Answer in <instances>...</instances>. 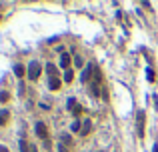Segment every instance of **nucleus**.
<instances>
[{
  "instance_id": "obj_1",
  "label": "nucleus",
  "mask_w": 158,
  "mask_h": 152,
  "mask_svg": "<svg viewBox=\"0 0 158 152\" xmlns=\"http://www.w3.org/2000/svg\"><path fill=\"white\" fill-rule=\"evenodd\" d=\"M42 72V66H40V62H30L28 64V78L30 80H36Z\"/></svg>"
},
{
  "instance_id": "obj_2",
  "label": "nucleus",
  "mask_w": 158,
  "mask_h": 152,
  "mask_svg": "<svg viewBox=\"0 0 158 152\" xmlns=\"http://www.w3.org/2000/svg\"><path fill=\"white\" fill-rule=\"evenodd\" d=\"M144 120H146V114L140 110L138 114H136V126H138V136L144 138Z\"/></svg>"
},
{
  "instance_id": "obj_3",
  "label": "nucleus",
  "mask_w": 158,
  "mask_h": 152,
  "mask_svg": "<svg viewBox=\"0 0 158 152\" xmlns=\"http://www.w3.org/2000/svg\"><path fill=\"white\" fill-rule=\"evenodd\" d=\"M36 134H38V138H42L44 142H48V130H46V124L44 122L36 124Z\"/></svg>"
},
{
  "instance_id": "obj_4",
  "label": "nucleus",
  "mask_w": 158,
  "mask_h": 152,
  "mask_svg": "<svg viewBox=\"0 0 158 152\" xmlns=\"http://www.w3.org/2000/svg\"><path fill=\"white\" fill-rule=\"evenodd\" d=\"M92 132V120H82V128H80V136H88Z\"/></svg>"
},
{
  "instance_id": "obj_5",
  "label": "nucleus",
  "mask_w": 158,
  "mask_h": 152,
  "mask_svg": "<svg viewBox=\"0 0 158 152\" xmlns=\"http://www.w3.org/2000/svg\"><path fill=\"white\" fill-rule=\"evenodd\" d=\"M20 150L22 152H38L34 144H30L28 140H20Z\"/></svg>"
},
{
  "instance_id": "obj_6",
  "label": "nucleus",
  "mask_w": 158,
  "mask_h": 152,
  "mask_svg": "<svg viewBox=\"0 0 158 152\" xmlns=\"http://www.w3.org/2000/svg\"><path fill=\"white\" fill-rule=\"evenodd\" d=\"M70 106H72V114H74V116H80V114H82V106L76 104L74 100H70Z\"/></svg>"
},
{
  "instance_id": "obj_7",
  "label": "nucleus",
  "mask_w": 158,
  "mask_h": 152,
  "mask_svg": "<svg viewBox=\"0 0 158 152\" xmlns=\"http://www.w3.org/2000/svg\"><path fill=\"white\" fill-rule=\"evenodd\" d=\"M48 86H50V90H58V88H60V80H58V76H56V78H50V80H48Z\"/></svg>"
},
{
  "instance_id": "obj_8",
  "label": "nucleus",
  "mask_w": 158,
  "mask_h": 152,
  "mask_svg": "<svg viewBox=\"0 0 158 152\" xmlns=\"http://www.w3.org/2000/svg\"><path fill=\"white\" fill-rule=\"evenodd\" d=\"M60 66L68 70V66H70V56H68V54H62V56H60Z\"/></svg>"
},
{
  "instance_id": "obj_9",
  "label": "nucleus",
  "mask_w": 158,
  "mask_h": 152,
  "mask_svg": "<svg viewBox=\"0 0 158 152\" xmlns=\"http://www.w3.org/2000/svg\"><path fill=\"white\" fill-rule=\"evenodd\" d=\"M46 72H48V76H50V78H56V66H54V64H48L46 66Z\"/></svg>"
},
{
  "instance_id": "obj_10",
  "label": "nucleus",
  "mask_w": 158,
  "mask_h": 152,
  "mask_svg": "<svg viewBox=\"0 0 158 152\" xmlns=\"http://www.w3.org/2000/svg\"><path fill=\"white\" fill-rule=\"evenodd\" d=\"M14 74L18 76V78H22V76H24V66H20V64H16V66H14Z\"/></svg>"
},
{
  "instance_id": "obj_11",
  "label": "nucleus",
  "mask_w": 158,
  "mask_h": 152,
  "mask_svg": "<svg viewBox=\"0 0 158 152\" xmlns=\"http://www.w3.org/2000/svg\"><path fill=\"white\" fill-rule=\"evenodd\" d=\"M8 118H10V114L6 112V110H4V112H0V126H2V124H6V120H8Z\"/></svg>"
},
{
  "instance_id": "obj_12",
  "label": "nucleus",
  "mask_w": 158,
  "mask_h": 152,
  "mask_svg": "<svg viewBox=\"0 0 158 152\" xmlns=\"http://www.w3.org/2000/svg\"><path fill=\"white\" fill-rule=\"evenodd\" d=\"M72 78H74V72H72V70L64 72V80H66V82H72Z\"/></svg>"
},
{
  "instance_id": "obj_13",
  "label": "nucleus",
  "mask_w": 158,
  "mask_h": 152,
  "mask_svg": "<svg viewBox=\"0 0 158 152\" xmlns=\"http://www.w3.org/2000/svg\"><path fill=\"white\" fill-rule=\"evenodd\" d=\"M74 64H76L78 68H82V64H84V58H82V56H76V58H74Z\"/></svg>"
},
{
  "instance_id": "obj_14",
  "label": "nucleus",
  "mask_w": 158,
  "mask_h": 152,
  "mask_svg": "<svg viewBox=\"0 0 158 152\" xmlns=\"http://www.w3.org/2000/svg\"><path fill=\"white\" fill-rule=\"evenodd\" d=\"M58 152H70V150H68L64 144H60V146H58Z\"/></svg>"
},
{
  "instance_id": "obj_15",
  "label": "nucleus",
  "mask_w": 158,
  "mask_h": 152,
  "mask_svg": "<svg viewBox=\"0 0 158 152\" xmlns=\"http://www.w3.org/2000/svg\"><path fill=\"white\" fill-rule=\"evenodd\" d=\"M6 100H8V94H6V92L4 94H0V102H6Z\"/></svg>"
},
{
  "instance_id": "obj_16",
  "label": "nucleus",
  "mask_w": 158,
  "mask_h": 152,
  "mask_svg": "<svg viewBox=\"0 0 158 152\" xmlns=\"http://www.w3.org/2000/svg\"><path fill=\"white\" fill-rule=\"evenodd\" d=\"M0 152H8V148H6V146H2V144H0Z\"/></svg>"
},
{
  "instance_id": "obj_17",
  "label": "nucleus",
  "mask_w": 158,
  "mask_h": 152,
  "mask_svg": "<svg viewBox=\"0 0 158 152\" xmlns=\"http://www.w3.org/2000/svg\"><path fill=\"white\" fill-rule=\"evenodd\" d=\"M154 152H158V146H156V144H154Z\"/></svg>"
},
{
  "instance_id": "obj_18",
  "label": "nucleus",
  "mask_w": 158,
  "mask_h": 152,
  "mask_svg": "<svg viewBox=\"0 0 158 152\" xmlns=\"http://www.w3.org/2000/svg\"><path fill=\"white\" fill-rule=\"evenodd\" d=\"M0 22H2V14H0Z\"/></svg>"
}]
</instances>
